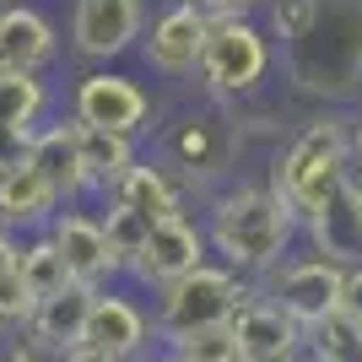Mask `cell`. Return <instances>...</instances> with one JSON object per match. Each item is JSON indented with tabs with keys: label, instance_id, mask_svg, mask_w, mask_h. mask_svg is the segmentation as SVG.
Wrapping results in <instances>:
<instances>
[{
	"label": "cell",
	"instance_id": "obj_25",
	"mask_svg": "<svg viewBox=\"0 0 362 362\" xmlns=\"http://www.w3.org/2000/svg\"><path fill=\"white\" fill-rule=\"evenodd\" d=\"M103 233H108V249H114V259H119V271H136L141 249H146V238H151V216L130 211V206H108Z\"/></svg>",
	"mask_w": 362,
	"mask_h": 362
},
{
	"label": "cell",
	"instance_id": "obj_20",
	"mask_svg": "<svg viewBox=\"0 0 362 362\" xmlns=\"http://www.w3.org/2000/svg\"><path fill=\"white\" fill-rule=\"evenodd\" d=\"M141 341H146V319H141L136 303L98 292V303H92V319H87V346L114 351V357H130V351H141Z\"/></svg>",
	"mask_w": 362,
	"mask_h": 362
},
{
	"label": "cell",
	"instance_id": "obj_24",
	"mask_svg": "<svg viewBox=\"0 0 362 362\" xmlns=\"http://www.w3.org/2000/svg\"><path fill=\"white\" fill-rule=\"evenodd\" d=\"M16 271H22V281L33 287V298H49V292L71 287V265H65L60 243L54 238H38L22 249V259H16Z\"/></svg>",
	"mask_w": 362,
	"mask_h": 362
},
{
	"label": "cell",
	"instance_id": "obj_12",
	"mask_svg": "<svg viewBox=\"0 0 362 362\" xmlns=\"http://www.w3.org/2000/svg\"><path fill=\"white\" fill-rule=\"evenodd\" d=\"M92 303H98V287H87V281H71V287L49 292V298L33 303L28 314V335L38 341V346L49 351H71L87 341V319H92Z\"/></svg>",
	"mask_w": 362,
	"mask_h": 362
},
{
	"label": "cell",
	"instance_id": "obj_5",
	"mask_svg": "<svg viewBox=\"0 0 362 362\" xmlns=\"http://www.w3.org/2000/svg\"><path fill=\"white\" fill-rule=\"evenodd\" d=\"M271 71V38L249 16H211L206 54H200V81L216 98H243L255 92Z\"/></svg>",
	"mask_w": 362,
	"mask_h": 362
},
{
	"label": "cell",
	"instance_id": "obj_30",
	"mask_svg": "<svg viewBox=\"0 0 362 362\" xmlns=\"http://www.w3.org/2000/svg\"><path fill=\"white\" fill-rule=\"evenodd\" d=\"M200 6H206L211 16H249L259 0H200Z\"/></svg>",
	"mask_w": 362,
	"mask_h": 362
},
{
	"label": "cell",
	"instance_id": "obj_10",
	"mask_svg": "<svg viewBox=\"0 0 362 362\" xmlns=\"http://www.w3.org/2000/svg\"><path fill=\"white\" fill-rule=\"evenodd\" d=\"M200 265H206V233L179 211V216L151 222V238H146V249H141V259H136V276L151 281V287H173V281H184V276L200 271Z\"/></svg>",
	"mask_w": 362,
	"mask_h": 362
},
{
	"label": "cell",
	"instance_id": "obj_26",
	"mask_svg": "<svg viewBox=\"0 0 362 362\" xmlns=\"http://www.w3.org/2000/svg\"><path fill=\"white\" fill-rule=\"evenodd\" d=\"M173 351H179L184 362H243L233 319H227V325H206V330L184 335V341H173Z\"/></svg>",
	"mask_w": 362,
	"mask_h": 362
},
{
	"label": "cell",
	"instance_id": "obj_34",
	"mask_svg": "<svg viewBox=\"0 0 362 362\" xmlns=\"http://www.w3.org/2000/svg\"><path fill=\"white\" fill-rule=\"evenodd\" d=\"M351 146H357V151H362V119H357V124H351Z\"/></svg>",
	"mask_w": 362,
	"mask_h": 362
},
{
	"label": "cell",
	"instance_id": "obj_35",
	"mask_svg": "<svg viewBox=\"0 0 362 362\" xmlns=\"http://www.w3.org/2000/svg\"><path fill=\"white\" fill-rule=\"evenodd\" d=\"M151 362H184V357H179V351H173V357H151Z\"/></svg>",
	"mask_w": 362,
	"mask_h": 362
},
{
	"label": "cell",
	"instance_id": "obj_8",
	"mask_svg": "<svg viewBox=\"0 0 362 362\" xmlns=\"http://www.w3.org/2000/svg\"><path fill=\"white\" fill-rule=\"evenodd\" d=\"M341 281H346V265L314 255V259H298V265H287V271L276 276L271 303H281L303 330H314L319 319H330L341 308Z\"/></svg>",
	"mask_w": 362,
	"mask_h": 362
},
{
	"label": "cell",
	"instance_id": "obj_9",
	"mask_svg": "<svg viewBox=\"0 0 362 362\" xmlns=\"http://www.w3.org/2000/svg\"><path fill=\"white\" fill-rule=\"evenodd\" d=\"M141 38V0H76L71 49L81 60H114Z\"/></svg>",
	"mask_w": 362,
	"mask_h": 362
},
{
	"label": "cell",
	"instance_id": "obj_31",
	"mask_svg": "<svg viewBox=\"0 0 362 362\" xmlns=\"http://www.w3.org/2000/svg\"><path fill=\"white\" fill-rule=\"evenodd\" d=\"M16 259H22V243L11 238V227H0V276L16 271Z\"/></svg>",
	"mask_w": 362,
	"mask_h": 362
},
{
	"label": "cell",
	"instance_id": "obj_17",
	"mask_svg": "<svg viewBox=\"0 0 362 362\" xmlns=\"http://www.w3.org/2000/svg\"><path fill=\"white\" fill-rule=\"evenodd\" d=\"M60 206V189L22 157V163L0 168V227H38Z\"/></svg>",
	"mask_w": 362,
	"mask_h": 362
},
{
	"label": "cell",
	"instance_id": "obj_6",
	"mask_svg": "<svg viewBox=\"0 0 362 362\" xmlns=\"http://www.w3.org/2000/svg\"><path fill=\"white\" fill-rule=\"evenodd\" d=\"M71 108L81 124H103V130H119V136H141L151 119V98L130 76H114V71H87L76 81Z\"/></svg>",
	"mask_w": 362,
	"mask_h": 362
},
{
	"label": "cell",
	"instance_id": "obj_16",
	"mask_svg": "<svg viewBox=\"0 0 362 362\" xmlns=\"http://www.w3.org/2000/svg\"><path fill=\"white\" fill-rule=\"evenodd\" d=\"M28 163L38 168L54 189H60V200H71V195H81V189H87V163H81L76 119H71V124H49V130H33Z\"/></svg>",
	"mask_w": 362,
	"mask_h": 362
},
{
	"label": "cell",
	"instance_id": "obj_7",
	"mask_svg": "<svg viewBox=\"0 0 362 362\" xmlns=\"http://www.w3.org/2000/svg\"><path fill=\"white\" fill-rule=\"evenodd\" d=\"M206 33H211V11H206L200 0H173V6L151 22L146 65L157 76H189V71H200Z\"/></svg>",
	"mask_w": 362,
	"mask_h": 362
},
{
	"label": "cell",
	"instance_id": "obj_14",
	"mask_svg": "<svg viewBox=\"0 0 362 362\" xmlns=\"http://www.w3.org/2000/svg\"><path fill=\"white\" fill-rule=\"evenodd\" d=\"M49 238L60 243L65 265H71V281L98 287L103 276L119 271V259H114V249H108L103 222H92V216H81V211H60V216H54V227H49Z\"/></svg>",
	"mask_w": 362,
	"mask_h": 362
},
{
	"label": "cell",
	"instance_id": "obj_3",
	"mask_svg": "<svg viewBox=\"0 0 362 362\" xmlns=\"http://www.w3.org/2000/svg\"><path fill=\"white\" fill-rule=\"evenodd\" d=\"M346 163H351V124L325 114V119L303 124V136H292V146L276 157L271 189L287 200V211L298 222H308L346 184Z\"/></svg>",
	"mask_w": 362,
	"mask_h": 362
},
{
	"label": "cell",
	"instance_id": "obj_1",
	"mask_svg": "<svg viewBox=\"0 0 362 362\" xmlns=\"http://www.w3.org/2000/svg\"><path fill=\"white\" fill-rule=\"evenodd\" d=\"M287 71L314 98H351L362 87V0H314V16L287 38Z\"/></svg>",
	"mask_w": 362,
	"mask_h": 362
},
{
	"label": "cell",
	"instance_id": "obj_18",
	"mask_svg": "<svg viewBox=\"0 0 362 362\" xmlns=\"http://www.w3.org/2000/svg\"><path fill=\"white\" fill-rule=\"evenodd\" d=\"M233 141H238V136H233L222 119H195V114H189L184 124H173V130H168V157H173L189 179H195V173L206 179V173H216V168L227 163Z\"/></svg>",
	"mask_w": 362,
	"mask_h": 362
},
{
	"label": "cell",
	"instance_id": "obj_13",
	"mask_svg": "<svg viewBox=\"0 0 362 362\" xmlns=\"http://www.w3.org/2000/svg\"><path fill=\"white\" fill-rule=\"evenodd\" d=\"M308 238L325 259L335 265H362V189L341 184L314 216H308Z\"/></svg>",
	"mask_w": 362,
	"mask_h": 362
},
{
	"label": "cell",
	"instance_id": "obj_19",
	"mask_svg": "<svg viewBox=\"0 0 362 362\" xmlns=\"http://www.w3.org/2000/svg\"><path fill=\"white\" fill-rule=\"evenodd\" d=\"M108 200H114V206H130V211H141V216H151V222L179 216V189H173V179H168L163 168H151V163H130L119 179L108 184Z\"/></svg>",
	"mask_w": 362,
	"mask_h": 362
},
{
	"label": "cell",
	"instance_id": "obj_11",
	"mask_svg": "<svg viewBox=\"0 0 362 362\" xmlns=\"http://www.w3.org/2000/svg\"><path fill=\"white\" fill-rule=\"evenodd\" d=\"M233 330H238L243 362H298V351H303V325L281 303L249 298L238 314H233Z\"/></svg>",
	"mask_w": 362,
	"mask_h": 362
},
{
	"label": "cell",
	"instance_id": "obj_28",
	"mask_svg": "<svg viewBox=\"0 0 362 362\" xmlns=\"http://www.w3.org/2000/svg\"><path fill=\"white\" fill-rule=\"evenodd\" d=\"M0 362H65V357H60V351H49V346H38L33 335H22V341H16Z\"/></svg>",
	"mask_w": 362,
	"mask_h": 362
},
{
	"label": "cell",
	"instance_id": "obj_37",
	"mask_svg": "<svg viewBox=\"0 0 362 362\" xmlns=\"http://www.w3.org/2000/svg\"><path fill=\"white\" fill-rule=\"evenodd\" d=\"M0 76H6V65H0Z\"/></svg>",
	"mask_w": 362,
	"mask_h": 362
},
{
	"label": "cell",
	"instance_id": "obj_15",
	"mask_svg": "<svg viewBox=\"0 0 362 362\" xmlns=\"http://www.w3.org/2000/svg\"><path fill=\"white\" fill-rule=\"evenodd\" d=\"M54 60V28L44 11H33L22 0L0 6V65L6 71H44Z\"/></svg>",
	"mask_w": 362,
	"mask_h": 362
},
{
	"label": "cell",
	"instance_id": "obj_22",
	"mask_svg": "<svg viewBox=\"0 0 362 362\" xmlns=\"http://www.w3.org/2000/svg\"><path fill=\"white\" fill-rule=\"evenodd\" d=\"M49 108V87L38 81V71H6L0 76V130L11 136H33Z\"/></svg>",
	"mask_w": 362,
	"mask_h": 362
},
{
	"label": "cell",
	"instance_id": "obj_21",
	"mask_svg": "<svg viewBox=\"0 0 362 362\" xmlns=\"http://www.w3.org/2000/svg\"><path fill=\"white\" fill-rule=\"evenodd\" d=\"M76 141H81V163H87V184L108 189L124 168L136 163V136H119V130H103V124H81L76 119Z\"/></svg>",
	"mask_w": 362,
	"mask_h": 362
},
{
	"label": "cell",
	"instance_id": "obj_33",
	"mask_svg": "<svg viewBox=\"0 0 362 362\" xmlns=\"http://www.w3.org/2000/svg\"><path fill=\"white\" fill-rule=\"evenodd\" d=\"M346 184H357V189H362V151L357 146H351V163H346Z\"/></svg>",
	"mask_w": 362,
	"mask_h": 362
},
{
	"label": "cell",
	"instance_id": "obj_4",
	"mask_svg": "<svg viewBox=\"0 0 362 362\" xmlns=\"http://www.w3.org/2000/svg\"><path fill=\"white\" fill-rule=\"evenodd\" d=\"M249 303V287L238 281V271H216V265H200L184 281L163 287V308H157V335L168 341H184V335L206 330V325H227Z\"/></svg>",
	"mask_w": 362,
	"mask_h": 362
},
{
	"label": "cell",
	"instance_id": "obj_2",
	"mask_svg": "<svg viewBox=\"0 0 362 362\" xmlns=\"http://www.w3.org/2000/svg\"><path fill=\"white\" fill-rule=\"evenodd\" d=\"M298 216L271 184H238L211 206V243L233 271H265L287 255Z\"/></svg>",
	"mask_w": 362,
	"mask_h": 362
},
{
	"label": "cell",
	"instance_id": "obj_29",
	"mask_svg": "<svg viewBox=\"0 0 362 362\" xmlns=\"http://www.w3.org/2000/svg\"><path fill=\"white\" fill-rule=\"evenodd\" d=\"M341 314L362 319V265H346V281H341Z\"/></svg>",
	"mask_w": 362,
	"mask_h": 362
},
{
	"label": "cell",
	"instance_id": "obj_36",
	"mask_svg": "<svg viewBox=\"0 0 362 362\" xmlns=\"http://www.w3.org/2000/svg\"><path fill=\"white\" fill-rule=\"evenodd\" d=\"M0 6H11V0H0Z\"/></svg>",
	"mask_w": 362,
	"mask_h": 362
},
{
	"label": "cell",
	"instance_id": "obj_23",
	"mask_svg": "<svg viewBox=\"0 0 362 362\" xmlns=\"http://www.w3.org/2000/svg\"><path fill=\"white\" fill-rule=\"evenodd\" d=\"M308 346H314V362H362V319L335 308L308 330Z\"/></svg>",
	"mask_w": 362,
	"mask_h": 362
},
{
	"label": "cell",
	"instance_id": "obj_32",
	"mask_svg": "<svg viewBox=\"0 0 362 362\" xmlns=\"http://www.w3.org/2000/svg\"><path fill=\"white\" fill-rule=\"evenodd\" d=\"M65 362H124V357H114V351H98V346H87V341H81V346L65 351Z\"/></svg>",
	"mask_w": 362,
	"mask_h": 362
},
{
	"label": "cell",
	"instance_id": "obj_27",
	"mask_svg": "<svg viewBox=\"0 0 362 362\" xmlns=\"http://www.w3.org/2000/svg\"><path fill=\"white\" fill-rule=\"evenodd\" d=\"M33 287L22 281V271H6L0 276V335L11 330H28V314H33Z\"/></svg>",
	"mask_w": 362,
	"mask_h": 362
}]
</instances>
